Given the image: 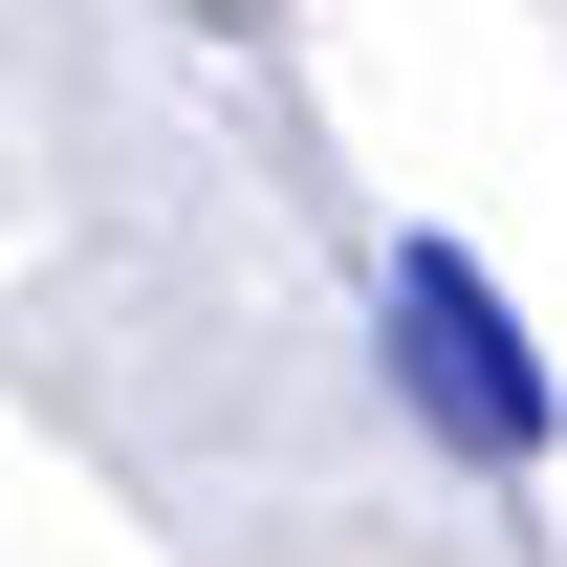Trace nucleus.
Returning <instances> with one entry per match:
<instances>
[{"label": "nucleus", "mask_w": 567, "mask_h": 567, "mask_svg": "<svg viewBox=\"0 0 567 567\" xmlns=\"http://www.w3.org/2000/svg\"><path fill=\"white\" fill-rule=\"evenodd\" d=\"M371 328H393V371H415V415L481 458V481H524L546 458V350L502 328V284L458 262V240H393L371 262Z\"/></svg>", "instance_id": "1"}]
</instances>
